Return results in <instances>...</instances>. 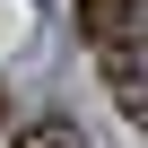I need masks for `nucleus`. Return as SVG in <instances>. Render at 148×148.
<instances>
[{"label": "nucleus", "mask_w": 148, "mask_h": 148, "mask_svg": "<svg viewBox=\"0 0 148 148\" xmlns=\"http://www.w3.org/2000/svg\"><path fill=\"white\" fill-rule=\"evenodd\" d=\"M96 61H105V96H113V113H122V122H148V70H139V35L96 44Z\"/></svg>", "instance_id": "f257e3e1"}, {"label": "nucleus", "mask_w": 148, "mask_h": 148, "mask_svg": "<svg viewBox=\"0 0 148 148\" xmlns=\"http://www.w3.org/2000/svg\"><path fill=\"white\" fill-rule=\"evenodd\" d=\"M79 35H87V52L139 35V0H79Z\"/></svg>", "instance_id": "f03ea898"}, {"label": "nucleus", "mask_w": 148, "mask_h": 148, "mask_svg": "<svg viewBox=\"0 0 148 148\" xmlns=\"http://www.w3.org/2000/svg\"><path fill=\"white\" fill-rule=\"evenodd\" d=\"M0 113H9V96H0Z\"/></svg>", "instance_id": "20e7f679"}, {"label": "nucleus", "mask_w": 148, "mask_h": 148, "mask_svg": "<svg viewBox=\"0 0 148 148\" xmlns=\"http://www.w3.org/2000/svg\"><path fill=\"white\" fill-rule=\"evenodd\" d=\"M18 148H87V139H79V122L44 113V122H26V131H18Z\"/></svg>", "instance_id": "7ed1b4c3"}]
</instances>
